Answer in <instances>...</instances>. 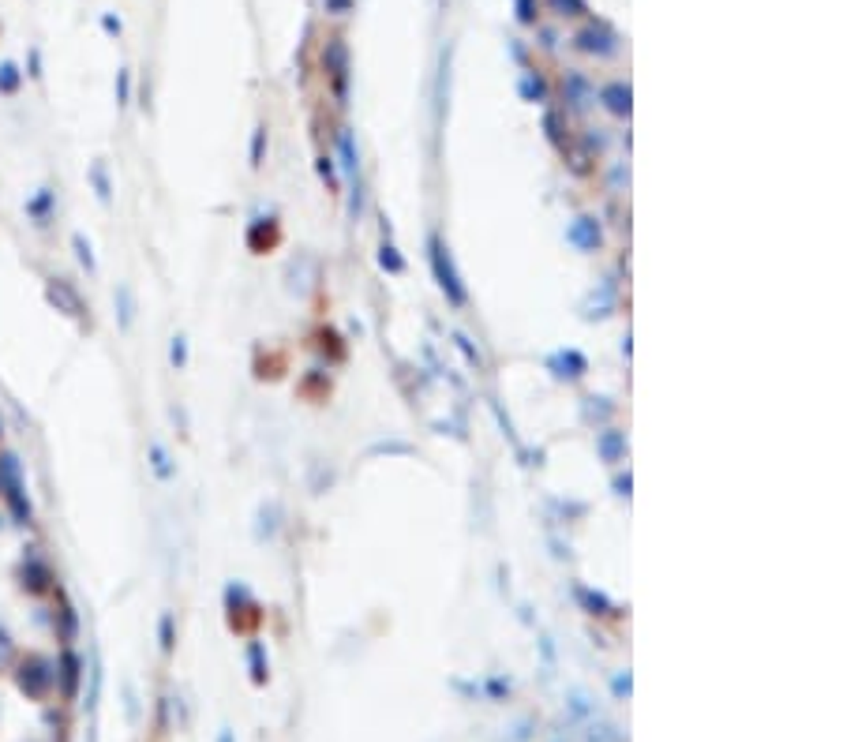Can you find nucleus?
<instances>
[{"mask_svg": "<svg viewBox=\"0 0 843 742\" xmlns=\"http://www.w3.org/2000/svg\"><path fill=\"white\" fill-rule=\"evenodd\" d=\"M252 656H255V682H266V667H263V649L252 645Z\"/></svg>", "mask_w": 843, "mask_h": 742, "instance_id": "nucleus-16", "label": "nucleus"}, {"mask_svg": "<svg viewBox=\"0 0 843 742\" xmlns=\"http://www.w3.org/2000/svg\"><path fill=\"white\" fill-rule=\"evenodd\" d=\"M589 94H592V87H589V79L585 75H577V71H570L566 75V98H570V105H589Z\"/></svg>", "mask_w": 843, "mask_h": 742, "instance_id": "nucleus-8", "label": "nucleus"}, {"mask_svg": "<svg viewBox=\"0 0 843 742\" xmlns=\"http://www.w3.org/2000/svg\"><path fill=\"white\" fill-rule=\"evenodd\" d=\"M517 16H521V23H532L536 19V4L532 0H517Z\"/></svg>", "mask_w": 843, "mask_h": 742, "instance_id": "nucleus-15", "label": "nucleus"}, {"mask_svg": "<svg viewBox=\"0 0 843 742\" xmlns=\"http://www.w3.org/2000/svg\"><path fill=\"white\" fill-rule=\"evenodd\" d=\"M349 0H326V11H345Z\"/></svg>", "mask_w": 843, "mask_h": 742, "instance_id": "nucleus-21", "label": "nucleus"}, {"mask_svg": "<svg viewBox=\"0 0 843 742\" xmlns=\"http://www.w3.org/2000/svg\"><path fill=\"white\" fill-rule=\"evenodd\" d=\"M173 360L184 364V341H180V338H176V345H173Z\"/></svg>", "mask_w": 843, "mask_h": 742, "instance_id": "nucleus-20", "label": "nucleus"}, {"mask_svg": "<svg viewBox=\"0 0 843 742\" xmlns=\"http://www.w3.org/2000/svg\"><path fill=\"white\" fill-rule=\"evenodd\" d=\"M323 61H326V71L334 75V90H338V98L345 102V83H349V49H345V42H341V38H330V42H326Z\"/></svg>", "mask_w": 843, "mask_h": 742, "instance_id": "nucleus-2", "label": "nucleus"}, {"mask_svg": "<svg viewBox=\"0 0 843 742\" xmlns=\"http://www.w3.org/2000/svg\"><path fill=\"white\" fill-rule=\"evenodd\" d=\"M615 487H619V495H630V476H626V480L619 476V480H615Z\"/></svg>", "mask_w": 843, "mask_h": 742, "instance_id": "nucleus-22", "label": "nucleus"}, {"mask_svg": "<svg viewBox=\"0 0 843 742\" xmlns=\"http://www.w3.org/2000/svg\"><path fill=\"white\" fill-rule=\"evenodd\" d=\"M521 94H525L529 102H548V87H543L540 75H525V79H521Z\"/></svg>", "mask_w": 843, "mask_h": 742, "instance_id": "nucleus-9", "label": "nucleus"}, {"mask_svg": "<svg viewBox=\"0 0 843 742\" xmlns=\"http://www.w3.org/2000/svg\"><path fill=\"white\" fill-rule=\"evenodd\" d=\"M566 244H574L577 251H596L600 248V221L596 218H574L566 229Z\"/></svg>", "mask_w": 843, "mask_h": 742, "instance_id": "nucleus-4", "label": "nucleus"}, {"mask_svg": "<svg viewBox=\"0 0 843 742\" xmlns=\"http://www.w3.org/2000/svg\"><path fill=\"white\" fill-rule=\"evenodd\" d=\"M488 690H491V693H510V682H506V679H491Z\"/></svg>", "mask_w": 843, "mask_h": 742, "instance_id": "nucleus-17", "label": "nucleus"}, {"mask_svg": "<svg viewBox=\"0 0 843 742\" xmlns=\"http://www.w3.org/2000/svg\"><path fill=\"white\" fill-rule=\"evenodd\" d=\"M338 147H341V165H345L349 173H356V150H352V131L349 128H341V135H338Z\"/></svg>", "mask_w": 843, "mask_h": 742, "instance_id": "nucleus-11", "label": "nucleus"}, {"mask_svg": "<svg viewBox=\"0 0 843 742\" xmlns=\"http://www.w3.org/2000/svg\"><path fill=\"white\" fill-rule=\"evenodd\" d=\"M577 596L589 604V615H608L611 607H608V600H603L600 592H589V589H577Z\"/></svg>", "mask_w": 843, "mask_h": 742, "instance_id": "nucleus-12", "label": "nucleus"}, {"mask_svg": "<svg viewBox=\"0 0 843 742\" xmlns=\"http://www.w3.org/2000/svg\"><path fill=\"white\" fill-rule=\"evenodd\" d=\"M577 49H581V53H600V56H608V53H615V34L603 27V23H589V27L577 34Z\"/></svg>", "mask_w": 843, "mask_h": 742, "instance_id": "nucleus-3", "label": "nucleus"}, {"mask_svg": "<svg viewBox=\"0 0 843 742\" xmlns=\"http://www.w3.org/2000/svg\"><path fill=\"white\" fill-rule=\"evenodd\" d=\"M548 4L559 11V16H581V11H585V0H548Z\"/></svg>", "mask_w": 843, "mask_h": 742, "instance_id": "nucleus-13", "label": "nucleus"}, {"mask_svg": "<svg viewBox=\"0 0 843 742\" xmlns=\"http://www.w3.org/2000/svg\"><path fill=\"white\" fill-rule=\"evenodd\" d=\"M263 147H266V128H259L252 139V165H263Z\"/></svg>", "mask_w": 843, "mask_h": 742, "instance_id": "nucleus-14", "label": "nucleus"}, {"mask_svg": "<svg viewBox=\"0 0 843 742\" xmlns=\"http://www.w3.org/2000/svg\"><path fill=\"white\" fill-rule=\"evenodd\" d=\"M379 262H383V270H390V274H401V270H405V259L398 255L394 244H383V248H379Z\"/></svg>", "mask_w": 843, "mask_h": 742, "instance_id": "nucleus-10", "label": "nucleus"}, {"mask_svg": "<svg viewBox=\"0 0 843 742\" xmlns=\"http://www.w3.org/2000/svg\"><path fill=\"white\" fill-rule=\"evenodd\" d=\"M551 367H555V375H559V379H577L581 371H585V356H581L577 349H566L559 356H551Z\"/></svg>", "mask_w": 843, "mask_h": 742, "instance_id": "nucleus-7", "label": "nucleus"}, {"mask_svg": "<svg viewBox=\"0 0 843 742\" xmlns=\"http://www.w3.org/2000/svg\"><path fill=\"white\" fill-rule=\"evenodd\" d=\"M615 693H630V675H619V679H615Z\"/></svg>", "mask_w": 843, "mask_h": 742, "instance_id": "nucleus-19", "label": "nucleus"}, {"mask_svg": "<svg viewBox=\"0 0 843 742\" xmlns=\"http://www.w3.org/2000/svg\"><path fill=\"white\" fill-rule=\"evenodd\" d=\"M431 270H435V281H438V289H443L446 300L454 308H465L469 293H465V285H461V278H457V267H454V259H450V248L438 241V236H431Z\"/></svg>", "mask_w": 843, "mask_h": 742, "instance_id": "nucleus-1", "label": "nucleus"}, {"mask_svg": "<svg viewBox=\"0 0 843 742\" xmlns=\"http://www.w3.org/2000/svg\"><path fill=\"white\" fill-rule=\"evenodd\" d=\"M319 173H323L330 184H334V169H330V158H319Z\"/></svg>", "mask_w": 843, "mask_h": 742, "instance_id": "nucleus-18", "label": "nucleus"}, {"mask_svg": "<svg viewBox=\"0 0 843 742\" xmlns=\"http://www.w3.org/2000/svg\"><path fill=\"white\" fill-rule=\"evenodd\" d=\"M600 98L615 116H630V87H626V83H608V87L600 90Z\"/></svg>", "mask_w": 843, "mask_h": 742, "instance_id": "nucleus-6", "label": "nucleus"}, {"mask_svg": "<svg viewBox=\"0 0 843 742\" xmlns=\"http://www.w3.org/2000/svg\"><path fill=\"white\" fill-rule=\"evenodd\" d=\"M596 454L603 461H622L626 458V435L619 432V427H608V432H600L596 435Z\"/></svg>", "mask_w": 843, "mask_h": 742, "instance_id": "nucleus-5", "label": "nucleus"}]
</instances>
